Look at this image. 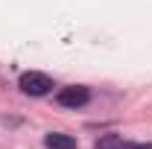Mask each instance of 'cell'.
Here are the masks:
<instances>
[{
    "label": "cell",
    "instance_id": "7a4b0ae2",
    "mask_svg": "<svg viewBox=\"0 0 152 149\" xmlns=\"http://www.w3.org/2000/svg\"><path fill=\"white\" fill-rule=\"evenodd\" d=\"M88 99H91V91L85 85H67L56 93V102L64 108H82V105H88Z\"/></svg>",
    "mask_w": 152,
    "mask_h": 149
},
{
    "label": "cell",
    "instance_id": "277c9868",
    "mask_svg": "<svg viewBox=\"0 0 152 149\" xmlns=\"http://www.w3.org/2000/svg\"><path fill=\"white\" fill-rule=\"evenodd\" d=\"M94 149H132V143H129L123 134H102L94 143Z\"/></svg>",
    "mask_w": 152,
    "mask_h": 149
},
{
    "label": "cell",
    "instance_id": "6da1fadb",
    "mask_svg": "<svg viewBox=\"0 0 152 149\" xmlns=\"http://www.w3.org/2000/svg\"><path fill=\"white\" fill-rule=\"evenodd\" d=\"M50 88H53V79L47 73L29 70V73L20 76V91L26 93V96H44V93H50Z\"/></svg>",
    "mask_w": 152,
    "mask_h": 149
},
{
    "label": "cell",
    "instance_id": "3957f363",
    "mask_svg": "<svg viewBox=\"0 0 152 149\" xmlns=\"http://www.w3.org/2000/svg\"><path fill=\"white\" fill-rule=\"evenodd\" d=\"M44 146L47 149H76V137L61 134V131H50V134L44 137Z\"/></svg>",
    "mask_w": 152,
    "mask_h": 149
},
{
    "label": "cell",
    "instance_id": "5b68a950",
    "mask_svg": "<svg viewBox=\"0 0 152 149\" xmlns=\"http://www.w3.org/2000/svg\"><path fill=\"white\" fill-rule=\"evenodd\" d=\"M132 149H152V143H132Z\"/></svg>",
    "mask_w": 152,
    "mask_h": 149
}]
</instances>
